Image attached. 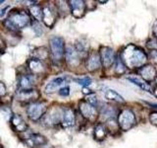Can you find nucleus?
Segmentation results:
<instances>
[{
    "label": "nucleus",
    "mask_w": 157,
    "mask_h": 148,
    "mask_svg": "<svg viewBox=\"0 0 157 148\" xmlns=\"http://www.w3.org/2000/svg\"><path fill=\"white\" fill-rule=\"evenodd\" d=\"M2 3H4V1H3V0H1V1H0V4H2Z\"/></svg>",
    "instance_id": "58836bf2"
},
{
    "label": "nucleus",
    "mask_w": 157,
    "mask_h": 148,
    "mask_svg": "<svg viewBox=\"0 0 157 148\" xmlns=\"http://www.w3.org/2000/svg\"><path fill=\"white\" fill-rule=\"evenodd\" d=\"M149 121L152 125H154L157 126V112L154 113H151L149 115Z\"/></svg>",
    "instance_id": "2f4dec72"
},
{
    "label": "nucleus",
    "mask_w": 157,
    "mask_h": 148,
    "mask_svg": "<svg viewBox=\"0 0 157 148\" xmlns=\"http://www.w3.org/2000/svg\"><path fill=\"white\" fill-rule=\"evenodd\" d=\"M6 92H7L6 85H5V84L2 81H0V97L4 96L5 94H6Z\"/></svg>",
    "instance_id": "473e14b6"
},
{
    "label": "nucleus",
    "mask_w": 157,
    "mask_h": 148,
    "mask_svg": "<svg viewBox=\"0 0 157 148\" xmlns=\"http://www.w3.org/2000/svg\"><path fill=\"white\" fill-rule=\"evenodd\" d=\"M149 56L155 63H157V51H150Z\"/></svg>",
    "instance_id": "72a5a7b5"
},
{
    "label": "nucleus",
    "mask_w": 157,
    "mask_h": 148,
    "mask_svg": "<svg viewBox=\"0 0 157 148\" xmlns=\"http://www.w3.org/2000/svg\"><path fill=\"white\" fill-rule=\"evenodd\" d=\"M155 82H156V84H157V76L155 77Z\"/></svg>",
    "instance_id": "ea45409f"
},
{
    "label": "nucleus",
    "mask_w": 157,
    "mask_h": 148,
    "mask_svg": "<svg viewBox=\"0 0 157 148\" xmlns=\"http://www.w3.org/2000/svg\"><path fill=\"white\" fill-rule=\"evenodd\" d=\"M115 72L118 75H121V74H124L126 72V65L123 63L120 57L115 59Z\"/></svg>",
    "instance_id": "a878e982"
},
{
    "label": "nucleus",
    "mask_w": 157,
    "mask_h": 148,
    "mask_svg": "<svg viewBox=\"0 0 157 148\" xmlns=\"http://www.w3.org/2000/svg\"><path fill=\"white\" fill-rule=\"evenodd\" d=\"M156 73H157L156 68L153 65H150V64H147V65L142 66L140 69V76L145 81H152L157 76Z\"/></svg>",
    "instance_id": "f3484780"
},
{
    "label": "nucleus",
    "mask_w": 157,
    "mask_h": 148,
    "mask_svg": "<svg viewBox=\"0 0 157 148\" xmlns=\"http://www.w3.org/2000/svg\"><path fill=\"white\" fill-rule=\"evenodd\" d=\"M153 35H154V37L157 39V22L154 24V26H153Z\"/></svg>",
    "instance_id": "e433bc0d"
},
{
    "label": "nucleus",
    "mask_w": 157,
    "mask_h": 148,
    "mask_svg": "<svg viewBox=\"0 0 157 148\" xmlns=\"http://www.w3.org/2000/svg\"><path fill=\"white\" fill-rule=\"evenodd\" d=\"M154 95H155V97L157 98V88L154 90Z\"/></svg>",
    "instance_id": "4c0bfd02"
},
{
    "label": "nucleus",
    "mask_w": 157,
    "mask_h": 148,
    "mask_svg": "<svg viewBox=\"0 0 157 148\" xmlns=\"http://www.w3.org/2000/svg\"><path fill=\"white\" fill-rule=\"evenodd\" d=\"M58 93H59V95L62 96V97H68L69 95H70V87L64 86V87L59 89Z\"/></svg>",
    "instance_id": "7c9ffc66"
},
{
    "label": "nucleus",
    "mask_w": 157,
    "mask_h": 148,
    "mask_svg": "<svg viewBox=\"0 0 157 148\" xmlns=\"http://www.w3.org/2000/svg\"><path fill=\"white\" fill-rule=\"evenodd\" d=\"M29 13L32 14V16L36 19V21H41L42 20V8L39 5L34 4L33 6H29Z\"/></svg>",
    "instance_id": "b1692460"
},
{
    "label": "nucleus",
    "mask_w": 157,
    "mask_h": 148,
    "mask_svg": "<svg viewBox=\"0 0 157 148\" xmlns=\"http://www.w3.org/2000/svg\"><path fill=\"white\" fill-rule=\"evenodd\" d=\"M75 81L78 84V85H82L83 87H87L88 85H90L92 80L90 77H82V78H76Z\"/></svg>",
    "instance_id": "bb28decb"
},
{
    "label": "nucleus",
    "mask_w": 157,
    "mask_h": 148,
    "mask_svg": "<svg viewBox=\"0 0 157 148\" xmlns=\"http://www.w3.org/2000/svg\"><path fill=\"white\" fill-rule=\"evenodd\" d=\"M127 79L129 81H131L132 83H134L135 85L139 86L140 88H141L142 90L147 91V92H151V89L150 87L147 85V83H145V81L144 79H141L140 77H137V76H128Z\"/></svg>",
    "instance_id": "412c9836"
},
{
    "label": "nucleus",
    "mask_w": 157,
    "mask_h": 148,
    "mask_svg": "<svg viewBox=\"0 0 157 148\" xmlns=\"http://www.w3.org/2000/svg\"><path fill=\"white\" fill-rule=\"evenodd\" d=\"M42 21L46 27L52 28L56 22V15L50 6H45L42 9Z\"/></svg>",
    "instance_id": "4468645a"
},
{
    "label": "nucleus",
    "mask_w": 157,
    "mask_h": 148,
    "mask_svg": "<svg viewBox=\"0 0 157 148\" xmlns=\"http://www.w3.org/2000/svg\"><path fill=\"white\" fill-rule=\"evenodd\" d=\"M0 148H3V147H2V145H0Z\"/></svg>",
    "instance_id": "a19ab883"
},
{
    "label": "nucleus",
    "mask_w": 157,
    "mask_h": 148,
    "mask_svg": "<svg viewBox=\"0 0 157 148\" xmlns=\"http://www.w3.org/2000/svg\"><path fill=\"white\" fill-rule=\"evenodd\" d=\"M0 54H1V51H0Z\"/></svg>",
    "instance_id": "79ce46f5"
},
{
    "label": "nucleus",
    "mask_w": 157,
    "mask_h": 148,
    "mask_svg": "<svg viewBox=\"0 0 157 148\" xmlns=\"http://www.w3.org/2000/svg\"><path fill=\"white\" fill-rule=\"evenodd\" d=\"M82 93L85 94V95H87V96H90L92 94L91 90L88 87H82Z\"/></svg>",
    "instance_id": "f704fd0d"
},
{
    "label": "nucleus",
    "mask_w": 157,
    "mask_h": 148,
    "mask_svg": "<svg viewBox=\"0 0 157 148\" xmlns=\"http://www.w3.org/2000/svg\"><path fill=\"white\" fill-rule=\"evenodd\" d=\"M98 54H99L101 64L105 68H109L115 62V52L109 47H101Z\"/></svg>",
    "instance_id": "0eeeda50"
},
{
    "label": "nucleus",
    "mask_w": 157,
    "mask_h": 148,
    "mask_svg": "<svg viewBox=\"0 0 157 148\" xmlns=\"http://www.w3.org/2000/svg\"><path fill=\"white\" fill-rule=\"evenodd\" d=\"M70 80L67 76H61V77H57L54 78L53 80L50 82H48L46 84V86L44 87V92L47 94H51L57 91L59 88L64 87L67 84V82Z\"/></svg>",
    "instance_id": "9d476101"
},
{
    "label": "nucleus",
    "mask_w": 157,
    "mask_h": 148,
    "mask_svg": "<svg viewBox=\"0 0 157 148\" xmlns=\"http://www.w3.org/2000/svg\"><path fill=\"white\" fill-rule=\"evenodd\" d=\"M28 69L32 75H38V74H42L44 72L45 66L39 58L33 57L28 60Z\"/></svg>",
    "instance_id": "9b49d317"
},
{
    "label": "nucleus",
    "mask_w": 157,
    "mask_h": 148,
    "mask_svg": "<svg viewBox=\"0 0 157 148\" xmlns=\"http://www.w3.org/2000/svg\"><path fill=\"white\" fill-rule=\"evenodd\" d=\"M31 23L32 20L29 14L21 9H14L9 13L8 17L4 21L5 27L12 32H18L28 27Z\"/></svg>",
    "instance_id": "f03ea898"
},
{
    "label": "nucleus",
    "mask_w": 157,
    "mask_h": 148,
    "mask_svg": "<svg viewBox=\"0 0 157 148\" xmlns=\"http://www.w3.org/2000/svg\"><path fill=\"white\" fill-rule=\"evenodd\" d=\"M32 25H33V30L34 31V33H36L37 37H39L42 34V28L40 27V25L38 24L37 21H34Z\"/></svg>",
    "instance_id": "c85d7f7f"
},
{
    "label": "nucleus",
    "mask_w": 157,
    "mask_h": 148,
    "mask_svg": "<svg viewBox=\"0 0 157 148\" xmlns=\"http://www.w3.org/2000/svg\"><path fill=\"white\" fill-rule=\"evenodd\" d=\"M49 47H50L51 56L55 61H60L65 56V42L61 37H52L49 39Z\"/></svg>",
    "instance_id": "7ed1b4c3"
},
{
    "label": "nucleus",
    "mask_w": 157,
    "mask_h": 148,
    "mask_svg": "<svg viewBox=\"0 0 157 148\" xmlns=\"http://www.w3.org/2000/svg\"><path fill=\"white\" fill-rule=\"evenodd\" d=\"M47 139L45 136H43L39 133H33L28 137V144L31 147L34 146H42L44 144H46Z\"/></svg>",
    "instance_id": "6ab92c4d"
},
{
    "label": "nucleus",
    "mask_w": 157,
    "mask_h": 148,
    "mask_svg": "<svg viewBox=\"0 0 157 148\" xmlns=\"http://www.w3.org/2000/svg\"><path fill=\"white\" fill-rule=\"evenodd\" d=\"M101 61L98 52H91L90 56H87L86 61V67L90 72L96 71L100 68Z\"/></svg>",
    "instance_id": "f8f14e48"
},
{
    "label": "nucleus",
    "mask_w": 157,
    "mask_h": 148,
    "mask_svg": "<svg viewBox=\"0 0 157 148\" xmlns=\"http://www.w3.org/2000/svg\"><path fill=\"white\" fill-rule=\"evenodd\" d=\"M68 3L69 7H70V11L74 17L77 19H81L83 17L86 9V5L85 1H82V0H71Z\"/></svg>",
    "instance_id": "1a4fd4ad"
},
{
    "label": "nucleus",
    "mask_w": 157,
    "mask_h": 148,
    "mask_svg": "<svg viewBox=\"0 0 157 148\" xmlns=\"http://www.w3.org/2000/svg\"><path fill=\"white\" fill-rule=\"evenodd\" d=\"M120 58L126 67L129 68L142 67L147 61V56L144 51V49L132 43L128 44L125 47L121 53Z\"/></svg>",
    "instance_id": "f257e3e1"
},
{
    "label": "nucleus",
    "mask_w": 157,
    "mask_h": 148,
    "mask_svg": "<svg viewBox=\"0 0 157 148\" xmlns=\"http://www.w3.org/2000/svg\"><path fill=\"white\" fill-rule=\"evenodd\" d=\"M62 116H63V113H61V112L59 111L58 109H54V110H51L50 113H47V115L44 117V121H45L46 125L53 126L61 122Z\"/></svg>",
    "instance_id": "dca6fc26"
},
{
    "label": "nucleus",
    "mask_w": 157,
    "mask_h": 148,
    "mask_svg": "<svg viewBox=\"0 0 157 148\" xmlns=\"http://www.w3.org/2000/svg\"><path fill=\"white\" fill-rule=\"evenodd\" d=\"M11 125L13 130L17 132H25L29 128L28 123L25 121L21 116L17 115V113H14L11 117Z\"/></svg>",
    "instance_id": "2eb2a0df"
},
{
    "label": "nucleus",
    "mask_w": 157,
    "mask_h": 148,
    "mask_svg": "<svg viewBox=\"0 0 157 148\" xmlns=\"http://www.w3.org/2000/svg\"><path fill=\"white\" fill-rule=\"evenodd\" d=\"M136 125V117L132 111L129 109L123 110L119 117H118V125L121 127L122 130L128 131Z\"/></svg>",
    "instance_id": "20e7f679"
},
{
    "label": "nucleus",
    "mask_w": 157,
    "mask_h": 148,
    "mask_svg": "<svg viewBox=\"0 0 157 148\" xmlns=\"http://www.w3.org/2000/svg\"><path fill=\"white\" fill-rule=\"evenodd\" d=\"M78 110L81 112V115L85 117L86 120L90 121H94L98 117V112L96 110V108L90 105V104L86 101L80 102Z\"/></svg>",
    "instance_id": "423d86ee"
},
{
    "label": "nucleus",
    "mask_w": 157,
    "mask_h": 148,
    "mask_svg": "<svg viewBox=\"0 0 157 148\" xmlns=\"http://www.w3.org/2000/svg\"><path fill=\"white\" fill-rule=\"evenodd\" d=\"M36 97V94L34 90H29V91H18V99L20 101L24 102H29L34 100Z\"/></svg>",
    "instance_id": "5701e85b"
},
{
    "label": "nucleus",
    "mask_w": 157,
    "mask_h": 148,
    "mask_svg": "<svg viewBox=\"0 0 157 148\" xmlns=\"http://www.w3.org/2000/svg\"><path fill=\"white\" fill-rule=\"evenodd\" d=\"M18 91H29L33 90L34 77L32 74H22L18 77Z\"/></svg>",
    "instance_id": "6e6552de"
},
{
    "label": "nucleus",
    "mask_w": 157,
    "mask_h": 148,
    "mask_svg": "<svg viewBox=\"0 0 157 148\" xmlns=\"http://www.w3.org/2000/svg\"><path fill=\"white\" fill-rule=\"evenodd\" d=\"M65 57H66V61L67 64H69L70 66H78V63L81 60V56L80 54L77 52L74 47H66L65 51Z\"/></svg>",
    "instance_id": "ddd939ff"
},
{
    "label": "nucleus",
    "mask_w": 157,
    "mask_h": 148,
    "mask_svg": "<svg viewBox=\"0 0 157 148\" xmlns=\"http://www.w3.org/2000/svg\"><path fill=\"white\" fill-rule=\"evenodd\" d=\"M86 102H87L90 105L95 107V108L97 107V104H98V100H97V98H96V96L94 95V94H91V95L87 96Z\"/></svg>",
    "instance_id": "cd10ccee"
},
{
    "label": "nucleus",
    "mask_w": 157,
    "mask_h": 148,
    "mask_svg": "<svg viewBox=\"0 0 157 148\" xmlns=\"http://www.w3.org/2000/svg\"><path fill=\"white\" fill-rule=\"evenodd\" d=\"M146 46L149 49H151V51H157V39H149Z\"/></svg>",
    "instance_id": "c756f323"
},
{
    "label": "nucleus",
    "mask_w": 157,
    "mask_h": 148,
    "mask_svg": "<svg viewBox=\"0 0 157 148\" xmlns=\"http://www.w3.org/2000/svg\"><path fill=\"white\" fill-rule=\"evenodd\" d=\"M104 97L106 100L109 101H114V102H118V103H124L125 100L120 94H118L116 91L112 90V89H108V90L105 91L104 93Z\"/></svg>",
    "instance_id": "4be33fe9"
},
{
    "label": "nucleus",
    "mask_w": 157,
    "mask_h": 148,
    "mask_svg": "<svg viewBox=\"0 0 157 148\" xmlns=\"http://www.w3.org/2000/svg\"><path fill=\"white\" fill-rule=\"evenodd\" d=\"M46 112V106L41 102L29 103L27 108V115L29 120L33 121H37L44 116Z\"/></svg>",
    "instance_id": "39448f33"
},
{
    "label": "nucleus",
    "mask_w": 157,
    "mask_h": 148,
    "mask_svg": "<svg viewBox=\"0 0 157 148\" xmlns=\"http://www.w3.org/2000/svg\"><path fill=\"white\" fill-rule=\"evenodd\" d=\"M75 47L77 52L80 54V56H83V54H86L87 52V49H88L87 43H86L83 41H78L75 43V47Z\"/></svg>",
    "instance_id": "393cba45"
},
{
    "label": "nucleus",
    "mask_w": 157,
    "mask_h": 148,
    "mask_svg": "<svg viewBox=\"0 0 157 148\" xmlns=\"http://www.w3.org/2000/svg\"><path fill=\"white\" fill-rule=\"evenodd\" d=\"M106 135H107V130L105 125H102V123H98L94 128V131H93V137H94V139L101 141L106 137Z\"/></svg>",
    "instance_id": "aec40b11"
},
{
    "label": "nucleus",
    "mask_w": 157,
    "mask_h": 148,
    "mask_svg": "<svg viewBox=\"0 0 157 148\" xmlns=\"http://www.w3.org/2000/svg\"><path fill=\"white\" fill-rule=\"evenodd\" d=\"M9 7H6V8H3V9H0V18L4 17V15L6 14V11Z\"/></svg>",
    "instance_id": "c9c22d12"
},
{
    "label": "nucleus",
    "mask_w": 157,
    "mask_h": 148,
    "mask_svg": "<svg viewBox=\"0 0 157 148\" xmlns=\"http://www.w3.org/2000/svg\"><path fill=\"white\" fill-rule=\"evenodd\" d=\"M62 121H63V125L66 127H71L75 125L76 122V116L75 112L71 108H66L63 111V116H62Z\"/></svg>",
    "instance_id": "a211bd4d"
}]
</instances>
